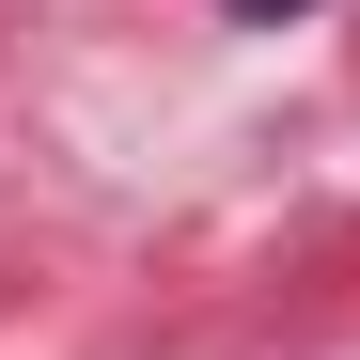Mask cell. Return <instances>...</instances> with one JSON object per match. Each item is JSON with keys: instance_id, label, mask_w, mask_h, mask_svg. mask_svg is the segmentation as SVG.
Segmentation results:
<instances>
[{"instance_id": "obj_1", "label": "cell", "mask_w": 360, "mask_h": 360, "mask_svg": "<svg viewBox=\"0 0 360 360\" xmlns=\"http://www.w3.org/2000/svg\"><path fill=\"white\" fill-rule=\"evenodd\" d=\"M235 16H297V0H235Z\"/></svg>"}]
</instances>
